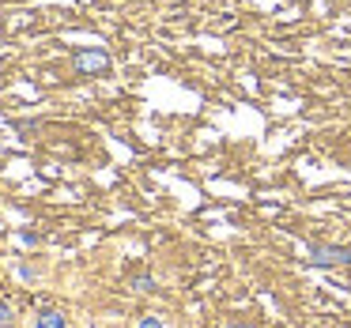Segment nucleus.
<instances>
[{
  "mask_svg": "<svg viewBox=\"0 0 351 328\" xmlns=\"http://www.w3.org/2000/svg\"><path fill=\"white\" fill-rule=\"evenodd\" d=\"M76 72L80 76H106L110 72L106 49H80L76 53Z\"/></svg>",
  "mask_w": 351,
  "mask_h": 328,
  "instance_id": "1",
  "label": "nucleus"
},
{
  "mask_svg": "<svg viewBox=\"0 0 351 328\" xmlns=\"http://www.w3.org/2000/svg\"><path fill=\"white\" fill-rule=\"evenodd\" d=\"M310 264H317V268L351 264V249H340V245H313V249H310Z\"/></svg>",
  "mask_w": 351,
  "mask_h": 328,
  "instance_id": "2",
  "label": "nucleus"
},
{
  "mask_svg": "<svg viewBox=\"0 0 351 328\" xmlns=\"http://www.w3.org/2000/svg\"><path fill=\"white\" fill-rule=\"evenodd\" d=\"M34 325H38V328H64V317H61L57 310H42Z\"/></svg>",
  "mask_w": 351,
  "mask_h": 328,
  "instance_id": "3",
  "label": "nucleus"
},
{
  "mask_svg": "<svg viewBox=\"0 0 351 328\" xmlns=\"http://www.w3.org/2000/svg\"><path fill=\"white\" fill-rule=\"evenodd\" d=\"M12 325H16V317H12V305L0 302V328H12Z\"/></svg>",
  "mask_w": 351,
  "mask_h": 328,
  "instance_id": "4",
  "label": "nucleus"
},
{
  "mask_svg": "<svg viewBox=\"0 0 351 328\" xmlns=\"http://www.w3.org/2000/svg\"><path fill=\"white\" fill-rule=\"evenodd\" d=\"M136 328H162V320H159V317H144Z\"/></svg>",
  "mask_w": 351,
  "mask_h": 328,
  "instance_id": "5",
  "label": "nucleus"
}]
</instances>
